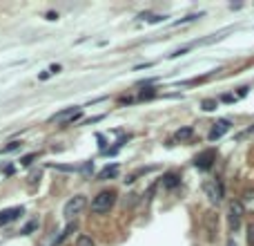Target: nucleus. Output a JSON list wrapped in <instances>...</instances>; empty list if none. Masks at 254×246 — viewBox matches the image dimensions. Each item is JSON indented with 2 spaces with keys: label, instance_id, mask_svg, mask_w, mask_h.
I'll list each match as a JSON object with an SVG mask.
<instances>
[{
  "label": "nucleus",
  "instance_id": "14",
  "mask_svg": "<svg viewBox=\"0 0 254 246\" xmlns=\"http://www.w3.org/2000/svg\"><path fill=\"white\" fill-rule=\"evenodd\" d=\"M201 107L205 112H212V110H216V107H219V101H216V99H205V101L201 103Z\"/></svg>",
  "mask_w": 254,
  "mask_h": 246
},
{
  "label": "nucleus",
  "instance_id": "11",
  "mask_svg": "<svg viewBox=\"0 0 254 246\" xmlns=\"http://www.w3.org/2000/svg\"><path fill=\"white\" fill-rule=\"evenodd\" d=\"M76 246H96V240L91 235H87V233H81L76 237Z\"/></svg>",
  "mask_w": 254,
  "mask_h": 246
},
{
  "label": "nucleus",
  "instance_id": "17",
  "mask_svg": "<svg viewBox=\"0 0 254 246\" xmlns=\"http://www.w3.org/2000/svg\"><path fill=\"white\" fill-rule=\"evenodd\" d=\"M81 114H83V112H81V110H78V112H74V114H72V116H69V119H67V121H65V123H62V128H67V126H72V123H76V121H78V119H81Z\"/></svg>",
  "mask_w": 254,
  "mask_h": 246
},
{
  "label": "nucleus",
  "instance_id": "18",
  "mask_svg": "<svg viewBox=\"0 0 254 246\" xmlns=\"http://www.w3.org/2000/svg\"><path fill=\"white\" fill-rule=\"evenodd\" d=\"M248 246H254V222L248 224Z\"/></svg>",
  "mask_w": 254,
  "mask_h": 246
},
{
  "label": "nucleus",
  "instance_id": "8",
  "mask_svg": "<svg viewBox=\"0 0 254 246\" xmlns=\"http://www.w3.org/2000/svg\"><path fill=\"white\" fill-rule=\"evenodd\" d=\"M214 159H216V152H214V150H205L203 155L197 157V166H198V168H203V170H207Z\"/></svg>",
  "mask_w": 254,
  "mask_h": 246
},
{
  "label": "nucleus",
  "instance_id": "6",
  "mask_svg": "<svg viewBox=\"0 0 254 246\" xmlns=\"http://www.w3.org/2000/svg\"><path fill=\"white\" fill-rule=\"evenodd\" d=\"M23 215V208L20 206H14V208H5V211H0V226L2 224H9L14 219H18Z\"/></svg>",
  "mask_w": 254,
  "mask_h": 246
},
{
  "label": "nucleus",
  "instance_id": "10",
  "mask_svg": "<svg viewBox=\"0 0 254 246\" xmlns=\"http://www.w3.org/2000/svg\"><path fill=\"white\" fill-rule=\"evenodd\" d=\"M163 186L165 188H176V186H181V177L176 173H168L163 177Z\"/></svg>",
  "mask_w": 254,
  "mask_h": 246
},
{
  "label": "nucleus",
  "instance_id": "13",
  "mask_svg": "<svg viewBox=\"0 0 254 246\" xmlns=\"http://www.w3.org/2000/svg\"><path fill=\"white\" fill-rule=\"evenodd\" d=\"M74 231H76V224H69V226H67V228H65V231H62V233H60V235H58V237H56V242H54V246L62 244V242H65V240H67V237H69V233H74Z\"/></svg>",
  "mask_w": 254,
  "mask_h": 246
},
{
  "label": "nucleus",
  "instance_id": "9",
  "mask_svg": "<svg viewBox=\"0 0 254 246\" xmlns=\"http://www.w3.org/2000/svg\"><path fill=\"white\" fill-rule=\"evenodd\" d=\"M116 175H118V166L112 164V166H107V168H103L101 173H98V179H101V181H107V179H114Z\"/></svg>",
  "mask_w": 254,
  "mask_h": 246
},
{
  "label": "nucleus",
  "instance_id": "23",
  "mask_svg": "<svg viewBox=\"0 0 254 246\" xmlns=\"http://www.w3.org/2000/svg\"><path fill=\"white\" fill-rule=\"evenodd\" d=\"M227 246H236V244H234V242H232V240H230V242H227Z\"/></svg>",
  "mask_w": 254,
  "mask_h": 246
},
{
  "label": "nucleus",
  "instance_id": "7",
  "mask_svg": "<svg viewBox=\"0 0 254 246\" xmlns=\"http://www.w3.org/2000/svg\"><path fill=\"white\" fill-rule=\"evenodd\" d=\"M239 202H241L245 212H254V188H245Z\"/></svg>",
  "mask_w": 254,
  "mask_h": 246
},
{
  "label": "nucleus",
  "instance_id": "1",
  "mask_svg": "<svg viewBox=\"0 0 254 246\" xmlns=\"http://www.w3.org/2000/svg\"><path fill=\"white\" fill-rule=\"evenodd\" d=\"M116 204V193L114 190H101L96 197L91 199V212L94 215H103V212H110Z\"/></svg>",
  "mask_w": 254,
  "mask_h": 246
},
{
  "label": "nucleus",
  "instance_id": "21",
  "mask_svg": "<svg viewBox=\"0 0 254 246\" xmlns=\"http://www.w3.org/2000/svg\"><path fill=\"white\" fill-rule=\"evenodd\" d=\"M38 179H40V173H31V175H29V181H38Z\"/></svg>",
  "mask_w": 254,
  "mask_h": 246
},
{
  "label": "nucleus",
  "instance_id": "3",
  "mask_svg": "<svg viewBox=\"0 0 254 246\" xmlns=\"http://www.w3.org/2000/svg\"><path fill=\"white\" fill-rule=\"evenodd\" d=\"M203 190H205V195L210 197V202H214V204H219L221 199H223V195H226V188H223V181H221V179L207 181L205 186H203Z\"/></svg>",
  "mask_w": 254,
  "mask_h": 246
},
{
  "label": "nucleus",
  "instance_id": "2",
  "mask_svg": "<svg viewBox=\"0 0 254 246\" xmlns=\"http://www.w3.org/2000/svg\"><path fill=\"white\" fill-rule=\"evenodd\" d=\"M87 208V197L85 195H74L72 199H69L67 204H65V208H62V215L67 219H76L78 215H81L83 211Z\"/></svg>",
  "mask_w": 254,
  "mask_h": 246
},
{
  "label": "nucleus",
  "instance_id": "16",
  "mask_svg": "<svg viewBox=\"0 0 254 246\" xmlns=\"http://www.w3.org/2000/svg\"><path fill=\"white\" fill-rule=\"evenodd\" d=\"M203 14H190V16H185V18H181L178 23H174V25H185V23H194L197 18H201Z\"/></svg>",
  "mask_w": 254,
  "mask_h": 246
},
{
  "label": "nucleus",
  "instance_id": "5",
  "mask_svg": "<svg viewBox=\"0 0 254 246\" xmlns=\"http://www.w3.org/2000/svg\"><path fill=\"white\" fill-rule=\"evenodd\" d=\"M230 128H232V121H227V119H221L219 123H214V128H212V130H210V137H207V139H210V141L221 139V137L226 135V132L230 130Z\"/></svg>",
  "mask_w": 254,
  "mask_h": 246
},
{
  "label": "nucleus",
  "instance_id": "20",
  "mask_svg": "<svg viewBox=\"0 0 254 246\" xmlns=\"http://www.w3.org/2000/svg\"><path fill=\"white\" fill-rule=\"evenodd\" d=\"M16 148H20V141H11V143L5 148V152H11V150H16Z\"/></svg>",
  "mask_w": 254,
  "mask_h": 246
},
{
  "label": "nucleus",
  "instance_id": "12",
  "mask_svg": "<svg viewBox=\"0 0 254 246\" xmlns=\"http://www.w3.org/2000/svg\"><path fill=\"white\" fill-rule=\"evenodd\" d=\"M192 135H194L192 128H181V130L174 135V139L176 141H187V139H192Z\"/></svg>",
  "mask_w": 254,
  "mask_h": 246
},
{
  "label": "nucleus",
  "instance_id": "15",
  "mask_svg": "<svg viewBox=\"0 0 254 246\" xmlns=\"http://www.w3.org/2000/svg\"><path fill=\"white\" fill-rule=\"evenodd\" d=\"M34 228H38V219H31V222L27 224V226H23V231H20V235H29V233L34 231Z\"/></svg>",
  "mask_w": 254,
  "mask_h": 246
},
{
  "label": "nucleus",
  "instance_id": "19",
  "mask_svg": "<svg viewBox=\"0 0 254 246\" xmlns=\"http://www.w3.org/2000/svg\"><path fill=\"white\" fill-rule=\"evenodd\" d=\"M34 159H36V152H31V155H27V157H23V159H20V166H29Z\"/></svg>",
  "mask_w": 254,
  "mask_h": 246
},
{
  "label": "nucleus",
  "instance_id": "4",
  "mask_svg": "<svg viewBox=\"0 0 254 246\" xmlns=\"http://www.w3.org/2000/svg\"><path fill=\"white\" fill-rule=\"evenodd\" d=\"M243 206H241L239 199H234V202H230V208H227V222H230V228L232 231H236V228L241 226V219H243Z\"/></svg>",
  "mask_w": 254,
  "mask_h": 246
},
{
  "label": "nucleus",
  "instance_id": "22",
  "mask_svg": "<svg viewBox=\"0 0 254 246\" xmlns=\"http://www.w3.org/2000/svg\"><path fill=\"white\" fill-rule=\"evenodd\" d=\"M60 72V65H52V68H49V74H58Z\"/></svg>",
  "mask_w": 254,
  "mask_h": 246
}]
</instances>
